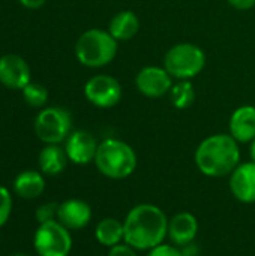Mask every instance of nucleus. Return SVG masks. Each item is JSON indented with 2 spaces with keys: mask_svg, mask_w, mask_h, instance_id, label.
<instances>
[{
  "mask_svg": "<svg viewBox=\"0 0 255 256\" xmlns=\"http://www.w3.org/2000/svg\"><path fill=\"white\" fill-rule=\"evenodd\" d=\"M125 243L135 250H150L164 243L168 236V218L155 204L132 207L125 220Z\"/></svg>",
  "mask_w": 255,
  "mask_h": 256,
  "instance_id": "nucleus-1",
  "label": "nucleus"
},
{
  "mask_svg": "<svg viewBox=\"0 0 255 256\" xmlns=\"http://www.w3.org/2000/svg\"><path fill=\"white\" fill-rule=\"evenodd\" d=\"M195 165L206 177L230 176L240 164L239 142L230 134H215L204 138L194 154Z\"/></svg>",
  "mask_w": 255,
  "mask_h": 256,
  "instance_id": "nucleus-2",
  "label": "nucleus"
},
{
  "mask_svg": "<svg viewBox=\"0 0 255 256\" xmlns=\"http://www.w3.org/2000/svg\"><path fill=\"white\" fill-rule=\"evenodd\" d=\"M137 153L125 141L107 138L99 142L95 156L98 171L111 180H123L134 174L137 168Z\"/></svg>",
  "mask_w": 255,
  "mask_h": 256,
  "instance_id": "nucleus-3",
  "label": "nucleus"
},
{
  "mask_svg": "<svg viewBox=\"0 0 255 256\" xmlns=\"http://www.w3.org/2000/svg\"><path fill=\"white\" fill-rule=\"evenodd\" d=\"M117 54V40L108 30L90 28L80 34L75 42L77 60L87 68L110 64Z\"/></svg>",
  "mask_w": 255,
  "mask_h": 256,
  "instance_id": "nucleus-4",
  "label": "nucleus"
},
{
  "mask_svg": "<svg viewBox=\"0 0 255 256\" xmlns=\"http://www.w3.org/2000/svg\"><path fill=\"white\" fill-rule=\"evenodd\" d=\"M206 66L204 51L194 44L183 42L171 46L164 57V68L176 80H191Z\"/></svg>",
  "mask_w": 255,
  "mask_h": 256,
  "instance_id": "nucleus-5",
  "label": "nucleus"
},
{
  "mask_svg": "<svg viewBox=\"0 0 255 256\" xmlns=\"http://www.w3.org/2000/svg\"><path fill=\"white\" fill-rule=\"evenodd\" d=\"M72 117L62 106H48L39 111L35 118V132L45 144H60L71 135Z\"/></svg>",
  "mask_w": 255,
  "mask_h": 256,
  "instance_id": "nucleus-6",
  "label": "nucleus"
},
{
  "mask_svg": "<svg viewBox=\"0 0 255 256\" xmlns=\"http://www.w3.org/2000/svg\"><path fill=\"white\" fill-rule=\"evenodd\" d=\"M33 248L39 256H69L72 237L59 220L41 224L33 237Z\"/></svg>",
  "mask_w": 255,
  "mask_h": 256,
  "instance_id": "nucleus-7",
  "label": "nucleus"
},
{
  "mask_svg": "<svg viewBox=\"0 0 255 256\" xmlns=\"http://www.w3.org/2000/svg\"><path fill=\"white\" fill-rule=\"evenodd\" d=\"M122 93L120 82L114 76L105 74L92 76L84 86L86 99L92 105L102 110L116 106L122 100Z\"/></svg>",
  "mask_w": 255,
  "mask_h": 256,
  "instance_id": "nucleus-8",
  "label": "nucleus"
},
{
  "mask_svg": "<svg viewBox=\"0 0 255 256\" xmlns=\"http://www.w3.org/2000/svg\"><path fill=\"white\" fill-rule=\"evenodd\" d=\"M135 86L143 96L159 99L170 93L173 87V76L167 72L165 68L146 66L137 74Z\"/></svg>",
  "mask_w": 255,
  "mask_h": 256,
  "instance_id": "nucleus-9",
  "label": "nucleus"
},
{
  "mask_svg": "<svg viewBox=\"0 0 255 256\" xmlns=\"http://www.w3.org/2000/svg\"><path fill=\"white\" fill-rule=\"evenodd\" d=\"M99 142L87 130H75L65 141V152L68 159L75 165H87L95 162Z\"/></svg>",
  "mask_w": 255,
  "mask_h": 256,
  "instance_id": "nucleus-10",
  "label": "nucleus"
},
{
  "mask_svg": "<svg viewBox=\"0 0 255 256\" xmlns=\"http://www.w3.org/2000/svg\"><path fill=\"white\" fill-rule=\"evenodd\" d=\"M0 82L12 90H23L32 82L30 68L27 62L17 54H5L0 57Z\"/></svg>",
  "mask_w": 255,
  "mask_h": 256,
  "instance_id": "nucleus-11",
  "label": "nucleus"
},
{
  "mask_svg": "<svg viewBox=\"0 0 255 256\" xmlns=\"http://www.w3.org/2000/svg\"><path fill=\"white\" fill-rule=\"evenodd\" d=\"M230 190L233 196L243 204L255 202V164L240 162L230 174Z\"/></svg>",
  "mask_w": 255,
  "mask_h": 256,
  "instance_id": "nucleus-12",
  "label": "nucleus"
},
{
  "mask_svg": "<svg viewBox=\"0 0 255 256\" xmlns=\"http://www.w3.org/2000/svg\"><path fill=\"white\" fill-rule=\"evenodd\" d=\"M57 220L69 231L86 228L92 220V207L78 198H71L59 204Z\"/></svg>",
  "mask_w": 255,
  "mask_h": 256,
  "instance_id": "nucleus-13",
  "label": "nucleus"
},
{
  "mask_svg": "<svg viewBox=\"0 0 255 256\" xmlns=\"http://www.w3.org/2000/svg\"><path fill=\"white\" fill-rule=\"evenodd\" d=\"M198 234V220L189 212H179L168 220V238L171 244L183 248L194 243Z\"/></svg>",
  "mask_w": 255,
  "mask_h": 256,
  "instance_id": "nucleus-14",
  "label": "nucleus"
},
{
  "mask_svg": "<svg viewBox=\"0 0 255 256\" xmlns=\"http://www.w3.org/2000/svg\"><path fill=\"white\" fill-rule=\"evenodd\" d=\"M230 135L239 144H248L255 140V106L242 105L236 108L228 122Z\"/></svg>",
  "mask_w": 255,
  "mask_h": 256,
  "instance_id": "nucleus-15",
  "label": "nucleus"
},
{
  "mask_svg": "<svg viewBox=\"0 0 255 256\" xmlns=\"http://www.w3.org/2000/svg\"><path fill=\"white\" fill-rule=\"evenodd\" d=\"M14 190L23 200L39 198L45 190V178L38 171H23L14 180Z\"/></svg>",
  "mask_w": 255,
  "mask_h": 256,
  "instance_id": "nucleus-16",
  "label": "nucleus"
},
{
  "mask_svg": "<svg viewBox=\"0 0 255 256\" xmlns=\"http://www.w3.org/2000/svg\"><path fill=\"white\" fill-rule=\"evenodd\" d=\"M68 154L65 148L59 147V144H47L38 158L41 172L45 176H59L65 171L68 165Z\"/></svg>",
  "mask_w": 255,
  "mask_h": 256,
  "instance_id": "nucleus-17",
  "label": "nucleus"
},
{
  "mask_svg": "<svg viewBox=\"0 0 255 256\" xmlns=\"http://www.w3.org/2000/svg\"><path fill=\"white\" fill-rule=\"evenodd\" d=\"M140 28V20L132 10H120L117 12L108 24V32L110 34L117 40V42H125L132 39Z\"/></svg>",
  "mask_w": 255,
  "mask_h": 256,
  "instance_id": "nucleus-18",
  "label": "nucleus"
},
{
  "mask_svg": "<svg viewBox=\"0 0 255 256\" xmlns=\"http://www.w3.org/2000/svg\"><path fill=\"white\" fill-rule=\"evenodd\" d=\"M95 237L99 244L105 248H113L125 242V226L116 218H104L98 222L95 228Z\"/></svg>",
  "mask_w": 255,
  "mask_h": 256,
  "instance_id": "nucleus-19",
  "label": "nucleus"
},
{
  "mask_svg": "<svg viewBox=\"0 0 255 256\" xmlns=\"http://www.w3.org/2000/svg\"><path fill=\"white\" fill-rule=\"evenodd\" d=\"M170 100L177 110H188L195 100V88L189 80H179L170 90Z\"/></svg>",
  "mask_w": 255,
  "mask_h": 256,
  "instance_id": "nucleus-20",
  "label": "nucleus"
},
{
  "mask_svg": "<svg viewBox=\"0 0 255 256\" xmlns=\"http://www.w3.org/2000/svg\"><path fill=\"white\" fill-rule=\"evenodd\" d=\"M23 98L29 106L42 108L48 100V90L38 82H29L23 88Z\"/></svg>",
  "mask_w": 255,
  "mask_h": 256,
  "instance_id": "nucleus-21",
  "label": "nucleus"
},
{
  "mask_svg": "<svg viewBox=\"0 0 255 256\" xmlns=\"http://www.w3.org/2000/svg\"><path fill=\"white\" fill-rule=\"evenodd\" d=\"M57 212H59V204L56 202H45L42 206L38 207L35 218L38 220V224H45V222H51V220H57Z\"/></svg>",
  "mask_w": 255,
  "mask_h": 256,
  "instance_id": "nucleus-22",
  "label": "nucleus"
},
{
  "mask_svg": "<svg viewBox=\"0 0 255 256\" xmlns=\"http://www.w3.org/2000/svg\"><path fill=\"white\" fill-rule=\"evenodd\" d=\"M12 213V196L11 192L0 184V228L9 220Z\"/></svg>",
  "mask_w": 255,
  "mask_h": 256,
  "instance_id": "nucleus-23",
  "label": "nucleus"
},
{
  "mask_svg": "<svg viewBox=\"0 0 255 256\" xmlns=\"http://www.w3.org/2000/svg\"><path fill=\"white\" fill-rule=\"evenodd\" d=\"M147 256H183L180 248L170 244V243H162L150 250H147Z\"/></svg>",
  "mask_w": 255,
  "mask_h": 256,
  "instance_id": "nucleus-24",
  "label": "nucleus"
},
{
  "mask_svg": "<svg viewBox=\"0 0 255 256\" xmlns=\"http://www.w3.org/2000/svg\"><path fill=\"white\" fill-rule=\"evenodd\" d=\"M137 252H138V250H135L132 246H129V244H126V243L123 242V243H120V244H117V246L110 248L108 255L107 256H138Z\"/></svg>",
  "mask_w": 255,
  "mask_h": 256,
  "instance_id": "nucleus-25",
  "label": "nucleus"
},
{
  "mask_svg": "<svg viewBox=\"0 0 255 256\" xmlns=\"http://www.w3.org/2000/svg\"><path fill=\"white\" fill-rule=\"evenodd\" d=\"M228 4H231L233 8L239 9V10H248L255 6V0H227Z\"/></svg>",
  "mask_w": 255,
  "mask_h": 256,
  "instance_id": "nucleus-26",
  "label": "nucleus"
},
{
  "mask_svg": "<svg viewBox=\"0 0 255 256\" xmlns=\"http://www.w3.org/2000/svg\"><path fill=\"white\" fill-rule=\"evenodd\" d=\"M18 2L27 9H39L41 6H44L47 0H18Z\"/></svg>",
  "mask_w": 255,
  "mask_h": 256,
  "instance_id": "nucleus-27",
  "label": "nucleus"
},
{
  "mask_svg": "<svg viewBox=\"0 0 255 256\" xmlns=\"http://www.w3.org/2000/svg\"><path fill=\"white\" fill-rule=\"evenodd\" d=\"M180 250H182V255L183 256H198V248L194 243L180 248Z\"/></svg>",
  "mask_w": 255,
  "mask_h": 256,
  "instance_id": "nucleus-28",
  "label": "nucleus"
},
{
  "mask_svg": "<svg viewBox=\"0 0 255 256\" xmlns=\"http://www.w3.org/2000/svg\"><path fill=\"white\" fill-rule=\"evenodd\" d=\"M249 156H251V160L255 164V140L252 142H249Z\"/></svg>",
  "mask_w": 255,
  "mask_h": 256,
  "instance_id": "nucleus-29",
  "label": "nucleus"
},
{
  "mask_svg": "<svg viewBox=\"0 0 255 256\" xmlns=\"http://www.w3.org/2000/svg\"><path fill=\"white\" fill-rule=\"evenodd\" d=\"M11 256H29L27 254H14V255H11Z\"/></svg>",
  "mask_w": 255,
  "mask_h": 256,
  "instance_id": "nucleus-30",
  "label": "nucleus"
}]
</instances>
